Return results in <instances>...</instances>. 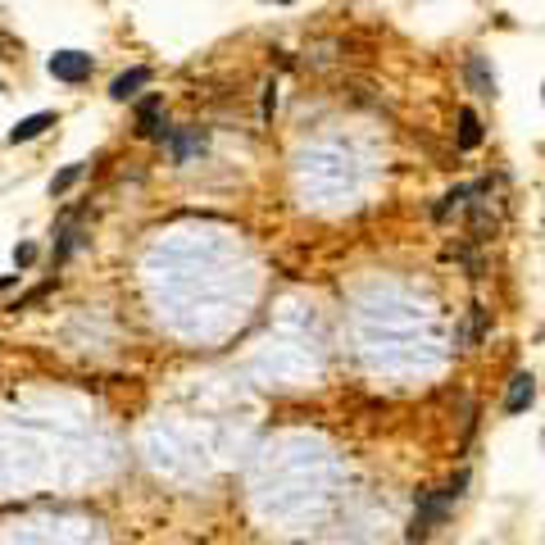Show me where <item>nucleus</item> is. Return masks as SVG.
<instances>
[{"mask_svg": "<svg viewBox=\"0 0 545 545\" xmlns=\"http://www.w3.org/2000/svg\"><path fill=\"white\" fill-rule=\"evenodd\" d=\"M142 127H146L151 136L160 132V96H151V100L142 105Z\"/></svg>", "mask_w": 545, "mask_h": 545, "instance_id": "0eeeda50", "label": "nucleus"}, {"mask_svg": "<svg viewBox=\"0 0 545 545\" xmlns=\"http://www.w3.org/2000/svg\"><path fill=\"white\" fill-rule=\"evenodd\" d=\"M78 177H82V164H68V169H64V173H59V177H55V182H50V191H55V195H59V191H68V186H74V182H78Z\"/></svg>", "mask_w": 545, "mask_h": 545, "instance_id": "6e6552de", "label": "nucleus"}, {"mask_svg": "<svg viewBox=\"0 0 545 545\" xmlns=\"http://www.w3.org/2000/svg\"><path fill=\"white\" fill-rule=\"evenodd\" d=\"M50 123H55V114H32V118H23V123L10 132V142H14V146H19V142H32V136H41Z\"/></svg>", "mask_w": 545, "mask_h": 545, "instance_id": "423d86ee", "label": "nucleus"}, {"mask_svg": "<svg viewBox=\"0 0 545 545\" xmlns=\"http://www.w3.org/2000/svg\"><path fill=\"white\" fill-rule=\"evenodd\" d=\"M454 123H459V132H454V146L459 151H477V146H482V118H477V109L463 105Z\"/></svg>", "mask_w": 545, "mask_h": 545, "instance_id": "7ed1b4c3", "label": "nucleus"}, {"mask_svg": "<svg viewBox=\"0 0 545 545\" xmlns=\"http://www.w3.org/2000/svg\"><path fill=\"white\" fill-rule=\"evenodd\" d=\"M468 87H472L477 96H491V91H496V78H491V68H487L482 55L468 59Z\"/></svg>", "mask_w": 545, "mask_h": 545, "instance_id": "20e7f679", "label": "nucleus"}, {"mask_svg": "<svg viewBox=\"0 0 545 545\" xmlns=\"http://www.w3.org/2000/svg\"><path fill=\"white\" fill-rule=\"evenodd\" d=\"M532 400H536V382H532V373H514V377H509V391H505V409H509V414H523Z\"/></svg>", "mask_w": 545, "mask_h": 545, "instance_id": "f03ea898", "label": "nucleus"}, {"mask_svg": "<svg viewBox=\"0 0 545 545\" xmlns=\"http://www.w3.org/2000/svg\"><path fill=\"white\" fill-rule=\"evenodd\" d=\"M46 68H50V78H59V82H82V78H91V55H82V50H55Z\"/></svg>", "mask_w": 545, "mask_h": 545, "instance_id": "f257e3e1", "label": "nucleus"}, {"mask_svg": "<svg viewBox=\"0 0 545 545\" xmlns=\"http://www.w3.org/2000/svg\"><path fill=\"white\" fill-rule=\"evenodd\" d=\"M10 55H14V41H10L5 32H0V59H10Z\"/></svg>", "mask_w": 545, "mask_h": 545, "instance_id": "1a4fd4ad", "label": "nucleus"}, {"mask_svg": "<svg viewBox=\"0 0 545 545\" xmlns=\"http://www.w3.org/2000/svg\"><path fill=\"white\" fill-rule=\"evenodd\" d=\"M146 82H151V68H132V74H118L114 78L109 96L114 100H127V96H136V87H146Z\"/></svg>", "mask_w": 545, "mask_h": 545, "instance_id": "39448f33", "label": "nucleus"}]
</instances>
